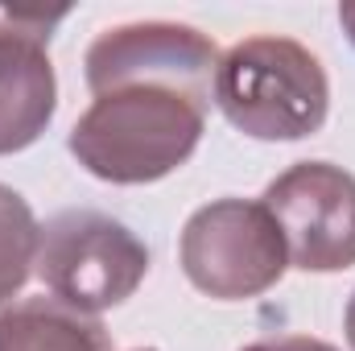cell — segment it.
I'll return each mask as SVG.
<instances>
[{
  "instance_id": "6da1fadb",
  "label": "cell",
  "mask_w": 355,
  "mask_h": 351,
  "mask_svg": "<svg viewBox=\"0 0 355 351\" xmlns=\"http://www.w3.org/2000/svg\"><path fill=\"white\" fill-rule=\"evenodd\" d=\"M207 108V99L153 83L103 91L75 120L71 153L87 174L116 186L157 182L198 149Z\"/></svg>"
},
{
  "instance_id": "7a4b0ae2",
  "label": "cell",
  "mask_w": 355,
  "mask_h": 351,
  "mask_svg": "<svg viewBox=\"0 0 355 351\" xmlns=\"http://www.w3.org/2000/svg\"><path fill=\"white\" fill-rule=\"evenodd\" d=\"M219 112L257 141L314 137L331 108L322 62L293 37H248L219 58Z\"/></svg>"
},
{
  "instance_id": "3957f363",
  "label": "cell",
  "mask_w": 355,
  "mask_h": 351,
  "mask_svg": "<svg viewBox=\"0 0 355 351\" xmlns=\"http://www.w3.org/2000/svg\"><path fill=\"white\" fill-rule=\"evenodd\" d=\"M33 273L62 306L99 314L137 293L149 273V248L112 215L71 207L42 223Z\"/></svg>"
},
{
  "instance_id": "277c9868",
  "label": "cell",
  "mask_w": 355,
  "mask_h": 351,
  "mask_svg": "<svg viewBox=\"0 0 355 351\" xmlns=\"http://www.w3.org/2000/svg\"><path fill=\"white\" fill-rule=\"evenodd\" d=\"M182 268L207 298L240 302L272 289L289 268V252L265 203L219 198L186 219Z\"/></svg>"
},
{
  "instance_id": "5b68a950",
  "label": "cell",
  "mask_w": 355,
  "mask_h": 351,
  "mask_svg": "<svg viewBox=\"0 0 355 351\" xmlns=\"http://www.w3.org/2000/svg\"><path fill=\"white\" fill-rule=\"evenodd\" d=\"M215 71H219L215 42L190 25H174V21L116 25L91 42L87 58H83L91 95L153 83V87H178L211 103Z\"/></svg>"
},
{
  "instance_id": "8992f818",
  "label": "cell",
  "mask_w": 355,
  "mask_h": 351,
  "mask_svg": "<svg viewBox=\"0 0 355 351\" xmlns=\"http://www.w3.org/2000/svg\"><path fill=\"white\" fill-rule=\"evenodd\" d=\"M289 264L339 273L355 264V174L331 162H297L265 190Z\"/></svg>"
},
{
  "instance_id": "52a82bcc",
  "label": "cell",
  "mask_w": 355,
  "mask_h": 351,
  "mask_svg": "<svg viewBox=\"0 0 355 351\" xmlns=\"http://www.w3.org/2000/svg\"><path fill=\"white\" fill-rule=\"evenodd\" d=\"M67 12L62 4H0V153L33 145L54 120L58 79L50 67V37Z\"/></svg>"
},
{
  "instance_id": "ba28073f",
  "label": "cell",
  "mask_w": 355,
  "mask_h": 351,
  "mask_svg": "<svg viewBox=\"0 0 355 351\" xmlns=\"http://www.w3.org/2000/svg\"><path fill=\"white\" fill-rule=\"evenodd\" d=\"M0 351H107V335L58 298H29L0 314Z\"/></svg>"
},
{
  "instance_id": "9c48e42d",
  "label": "cell",
  "mask_w": 355,
  "mask_h": 351,
  "mask_svg": "<svg viewBox=\"0 0 355 351\" xmlns=\"http://www.w3.org/2000/svg\"><path fill=\"white\" fill-rule=\"evenodd\" d=\"M37 236L42 228L29 203L12 186H0V306L12 293H21V285L29 281L37 261Z\"/></svg>"
},
{
  "instance_id": "30bf717a",
  "label": "cell",
  "mask_w": 355,
  "mask_h": 351,
  "mask_svg": "<svg viewBox=\"0 0 355 351\" xmlns=\"http://www.w3.org/2000/svg\"><path fill=\"white\" fill-rule=\"evenodd\" d=\"M244 351H339L327 339H310V335H281V339H261V343H248Z\"/></svg>"
},
{
  "instance_id": "8fae6325",
  "label": "cell",
  "mask_w": 355,
  "mask_h": 351,
  "mask_svg": "<svg viewBox=\"0 0 355 351\" xmlns=\"http://www.w3.org/2000/svg\"><path fill=\"white\" fill-rule=\"evenodd\" d=\"M339 25L347 29V37H352V46H355V4H343L339 8Z\"/></svg>"
},
{
  "instance_id": "7c38bea8",
  "label": "cell",
  "mask_w": 355,
  "mask_h": 351,
  "mask_svg": "<svg viewBox=\"0 0 355 351\" xmlns=\"http://www.w3.org/2000/svg\"><path fill=\"white\" fill-rule=\"evenodd\" d=\"M347 343L355 351V293H352V302H347Z\"/></svg>"
},
{
  "instance_id": "4fadbf2b",
  "label": "cell",
  "mask_w": 355,
  "mask_h": 351,
  "mask_svg": "<svg viewBox=\"0 0 355 351\" xmlns=\"http://www.w3.org/2000/svg\"><path fill=\"white\" fill-rule=\"evenodd\" d=\"M141 351H153V348H141Z\"/></svg>"
}]
</instances>
